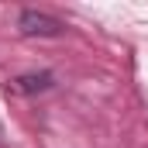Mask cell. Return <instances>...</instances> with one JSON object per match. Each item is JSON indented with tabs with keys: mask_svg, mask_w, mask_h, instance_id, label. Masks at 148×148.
Listing matches in <instances>:
<instances>
[{
	"mask_svg": "<svg viewBox=\"0 0 148 148\" xmlns=\"http://www.w3.org/2000/svg\"><path fill=\"white\" fill-rule=\"evenodd\" d=\"M17 31L24 38H55V35H62V21H55L52 14H41V10H21Z\"/></svg>",
	"mask_w": 148,
	"mask_h": 148,
	"instance_id": "1",
	"label": "cell"
},
{
	"mask_svg": "<svg viewBox=\"0 0 148 148\" xmlns=\"http://www.w3.org/2000/svg\"><path fill=\"white\" fill-rule=\"evenodd\" d=\"M48 86H52V73H28V76H17L10 83L14 93H41Z\"/></svg>",
	"mask_w": 148,
	"mask_h": 148,
	"instance_id": "2",
	"label": "cell"
}]
</instances>
